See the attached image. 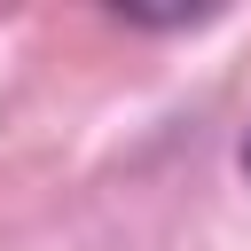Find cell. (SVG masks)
Returning <instances> with one entry per match:
<instances>
[{"label":"cell","instance_id":"1","mask_svg":"<svg viewBox=\"0 0 251 251\" xmlns=\"http://www.w3.org/2000/svg\"><path fill=\"white\" fill-rule=\"evenodd\" d=\"M243 165H251V149H243Z\"/></svg>","mask_w":251,"mask_h":251}]
</instances>
